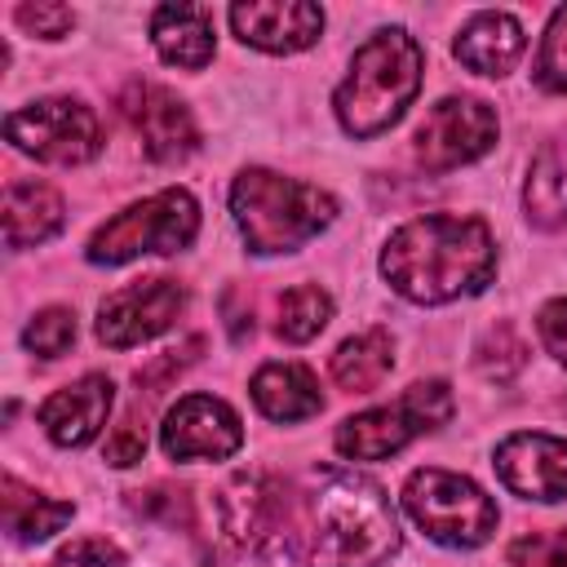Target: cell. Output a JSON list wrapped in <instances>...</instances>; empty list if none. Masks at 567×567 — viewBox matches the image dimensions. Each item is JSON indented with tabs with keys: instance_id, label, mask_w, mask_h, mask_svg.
<instances>
[{
	"instance_id": "6da1fadb",
	"label": "cell",
	"mask_w": 567,
	"mask_h": 567,
	"mask_svg": "<svg viewBox=\"0 0 567 567\" xmlns=\"http://www.w3.org/2000/svg\"><path fill=\"white\" fill-rule=\"evenodd\" d=\"M399 518L381 483L359 470H319L292 487L284 549L306 567H381L399 554Z\"/></svg>"
},
{
	"instance_id": "7a4b0ae2",
	"label": "cell",
	"mask_w": 567,
	"mask_h": 567,
	"mask_svg": "<svg viewBox=\"0 0 567 567\" xmlns=\"http://www.w3.org/2000/svg\"><path fill=\"white\" fill-rule=\"evenodd\" d=\"M385 284L416 301L443 306L456 297H474L496 275V239L487 221L461 213H425L403 221L381 248Z\"/></svg>"
},
{
	"instance_id": "3957f363",
	"label": "cell",
	"mask_w": 567,
	"mask_h": 567,
	"mask_svg": "<svg viewBox=\"0 0 567 567\" xmlns=\"http://www.w3.org/2000/svg\"><path fill=\"white\" fill-rule=\"evenodd\" d=\"M421 75H425V53L403 27H385V31L368 35L350 58L346 80L332 93L341 128L350 137L385 133L412 106Z\"/></svg>"
},
{
	"instance_id": "277c9868",
	"label": "cell",
	"mask_w": 567,
	"mask_h": 567,
	"mask_svg": "<svg viewBox=\"0 0 567 567\" xmlns=\"http://www.w3.org/2000/svg\"><path fill=\"white\" fill-rule=\"evenodd\" d=\"M230 217L248 244V252H292L319 230L332 226L337 199L310 182L270 173V168H244L230 182Z\"/></svg>"
},
{
	"instance_id": "5b68a950",
	"label": "cell",
	"mask_w": 567,
	"mask_h": 567,
	"mask_svg": "<svg viewBox=\"0 0 567 567\" xmlns=\"http://www.w3.org/2000/svg\"><path fill=\"white\" fill-rule=\"evenodd\" d=\"M195 235H199L195 195L182 186H168V190H155V195L128 204L111 221H102L84 252L93 266H124L146 252H182V248H190Z\"/></svg>"
},
{
	"instance_id": "8992f818",
	"label": "cell",
	"mask_w": 567,
	"mask_h": 567,
	"mask_svg": "<svg viewBox=\"0 0 567 567\" xmlns=\"http://www.w3.org/2000/svg\"><path fill=\"white\" fill-rule=\"evenodd\" d=\"M403 509L412 514V523L447 545V549H478L492 540L501 514H496V501L465 474H452V470H439V465H425V470H412L408 483H403Z\"/></svg>"
},
{
	"instance_id": "52a82bcc",
	"label": "cell",
	"mask_w": 567,
	"mask_h": 567,
	"mask_svg": "<svg viewBox=\"0 0 567 567\" xmlns=\"http://www.w3.org/2000/svg\"><path fill=\"white\" fill-rule=\"evenodd\" d=\"M447 416H452V390H447V381H416L394 403L368 408L359 416H346L337 425L332 443H337V452L346 461H385V456L403 452L412 439L439 430Z\"/></svg>"
},
{
	"instance_id": "ba28073f",
	"label": "cell",
	"mask_w": 567,
	"mask_h": 567,
	"mask_svg": "<svg viewBox=\"0 0 567 567\" xmlns=\"http://www.w3.org/2000/svg\"><path fill=\"white\" fill-rule=\"evenodd\" d=\"M4 137L44 164H84L102 146L97 115L75 97H44L9 111Z\"/></svg>"
},
{
	"instance_id": "9c48e42d",
	"label": "cell",
	"mask_w": 567,
	"mask_h": 567,
	"mask_svg": "<svg viewBox=\"0 0 567 567\" xmlns=\"http://www.w3.org/2000/svg\"><path fill=\"white\" fill-rule=\"evenodd\" d=\"M496 146V111L483 97H443L416 124V159L430 173L474 164Z\"/></svg>"
},
{
	"instance_id": "30bf717a",
	"label": "cell",
	"mask_w": 567,
	"mask_h": 567,
	"mask_svg": "<svg viewBox=\"0 0 567 567\" xmlns=\"http://www.w3.org/2000/svg\"><path fill=\"white\" fill-rule=\"evenodd\" d=\"M182 310H186V288L177 279H164V275L137 279L97 306V341L111 350L155 341L177 323Z\"/></svg>"
},
{
	"instance_id": "8fae6325",
	"label": "cell",
	"mask_w": 567,
	"mask_h": 567,
	"mask_svg": "<svg viewBox=\"0 0 567 567\" xmlns=\"http://www.w3.org/2000/svg\"><path fill=\"white\" fill-rule=\"evenodd\" d=\"M288 509H292V487L270 474H235L217 492V514L221 532L239 549H270L284 545L288 532Z\"/></svg>"
},
{
	"instance_id": "7c38bea8",
	"label": "cell",
	"mask_w": 567,
	"mask_h": 567,
	"mask_svg": "<svg viewBox=\"0 0 567 567\" xmlns=\"http://www.w3.org/2000/svg\"><path fill=\"white\" fill-rule=\"evenodd\" d=\"M244 443L239 412L213 394H186L159 425V447L173 461H226Z\"/></svg>"
},
{
	"instance_id": "4fadbf2b",
	"label": "cell",
	"mask_w": 567,
	"mask_h": 567,
	"mask_svg": "<svg viewBox=\"0 0 567 567\" xmlns=\"http://www.w3.org/2000/svg\"><path fill=\"white\" fill-rule=\"evenodd\" d=\"M120 115L133 124V133L142 137V151L155 164H177L199 146V128H195L186 102L177 93H168L164 84L133 80L120 93Z\"/></svg>"
},
{
	"instance_id": "5bb4252c",
	"label": "cell",
	"mask_w": 567,
	"mask_h": 567,
	"mask_svg": "<svg viewBox=\"0 0 567 567\" xmlns=\"http://www.w3.org/2000/svg\"><path fill=\"white\" fill-rule=\"evenodd\" d=\"M496 478L523 501H567V439L518 430L496 443Z\"/></svg>"
},
{
	"instance_id": "9a60e30c",
	"label": "cell",
	"mask_w": 567,
	"mask_h": 567,
	"mask_svg": "<svg viewBox=\"0 0 567 567\" xmlns=\"http://www.w3.org/2000/svg\"><path fill=\"white\" fill-rule=\"evenodd\" d=\"M230 27L261 53H297L319 40L323 9L310 0H244L230 9Z\"/></svg>"
},
{
	"instance_id": "2e32d148",
	"label": "cell",
	"mask_w": 567,
	"mask_h": 567,
	"mask_svg": "<svg viewBox=\"0 0 567 567\" xmlns=\"http://www.w3.org/2000/svg\"><path fill=\"white\" fill-rule=\"evenodd\" d=\"M111 403H115V385L102 377V372H89L62 390H53L35 421L44 425V434L58 443V447H84L102 434L106 416H111Z\"/></svg>"
},
{
	"instance_id": "e0dca14e",
	"label": "cell",
	"mask_w": 567,
	"mask_h": 567,
	"mask_svg": "<svg viewBox=\"0 0 567 567\" xmlns=\"http://www.w3.org/2000/svg\"><path fill=\"white\" fill-rule=\"evenodd\" d=\"M151 40L168 66L199 71V66H208V58L217 49L213 9L208 4H164L151 13Z\"/></svg>"
},
{
	"instance_id": "ac0fdd59",
	"label": "cell",
	"mask_w": 567,
	"mask_h": 567,
	"mask_svg": "<svg viewBox=\"0 0 567 567\" xmlns=\"http://www.w3.org/2000/svg\"><path fill=\"white\" fill-rule=\"evenodd\" d=\"M62 195L49 182L18 177L4 186V244L9 248H35L49 235L62 230Z\"/></svg>"
},
{
	"instance_id": "d6986e66",
	"label": "cell",
	"mask_w": 567,
	"mask_h": 567,
	"mask_svg": "<svg viewBox=\"0 0 567 567\" xmlns=\"http://www.w3.org/2000/svg\"><path fill=\"white\" fill-rule=\"evenodd\" d=\"M523 44H527V35H523L518 18L492 9V13H474L461 27V35H456L452 49H456V58L470 71H478V75H505L523 58Z\"/></svg>"
},
{
	"instance_id": "ffe728a7",
	"label": "cell",
	"mask_w": 567,
	"mask_h": 567,
	"mask_svg": "<svg viewBox=\"0 0 567 567\" xmlns=\"http://www.w3.org/2000/svg\"><path fill=\"white\" fill-rule=\"evenodd\" d=\"M252 403L270 421H306L323 408V394L306 363H261L252 372Z\"/></svg>"
},
{
	"instance_id": "44dd1931",
	"label": "cell",
	"mask_w": 567,
	"mask_h": 567,
	"mask_svg": "<svg viewBox=\"0 0 567 567\" xmlns=\"http://www.w3.org/2000/svg\"><path fill=\"white\" fill-rule=\"evenodd\" d=\"M0 505H4V532L18 540V545H35V540H49L53 532H62V523H71L75 505L71 501H53L35 487H27L18 474H4V487H0Z\"/></svg>"
},
{
	"instance_id": "7402d4cb",
	"label": "cell",
	"mask_w": 567,
	"mask_h": 567,
	"mask_svg": "<svg viewBox=\"0 0 567 567\" xmlns=\"http://www.w3.org/2000/svg\"><path fill=\"white\" fill-rule=\"evenodd\" d=\"M527 221L540 230H554L567 221V142H545L527 168L523 186Z\"/></svg>"
},
{
	"instance_id": "603a6c76",
	"label": "cell",
	"mask_w": 567,
	"mask_h": 567,
	"mask_svg": "<svg viewBox=\"0 0 567 567\" xmlns=\"http://www.w3.org/2000/svg\"><path fill=\"white\" fill-rule=\"evenodd\" d=\"M394 368V337L385 328H368L350 341L337 346L332 354V381L350 394H368L377 390Z\"/></svg>"
},
{
	"instance_id": "cb8c5ba5",
	"label": "cell",
	"mask_w": 567,
	"mask_h": 567,
	"mask_svg": "<svg viewBox=\"0 0 567 567\" xmlns=\"http://www.w3.org/2000/svg\"><path fill=\"white\" fill-rule=\"evenodd\" d=\"M332 319V297L319 288V284H297L279 297V337L301 346V341H315Z\"/></svg>"
},
{
	"instance_id": "d4e9b609",
	"label": "cell",
	"mask_w": 567,
	"mask_h": 567,
	"mask_svg": "<svg viewBox=\"0 0 567 567\" xmlns=\"http://www.w3.org/2000/svg\"><path fill=\"white\" fill-rule=\"evenodd\" d=\"M71 341H75V315H71L66 306H49V310H40V315L22 328V346H27L31 354H40V359L66 354Z\"/></svg>"
},
{
	"instance_id": "484cf974",
	"label": "cell",
	"mask_w": 567,
	"mask_h": 567,
	"mask_svg": "<svg viewBox=\"0 0 567 567\" xmlns=\"http://www.w3.org/2000/svg\"><path fill=\"white\" fill-rule=\"evenodd\" d=\"M536 84L549 93H567V4L554 9L545 35H540V53H536Z\"/></svg>"
},
{
	"instance_id": "4316f807",
	"label": "cell",
	"mask_w": 567,
	"mask_h": 567,
	"mask_svg": "<svg viewBox=\"0 0 567 567\" xmlns=\"http://www.w3.org/2000/svg\"><path fill=\"white\" fill-rule=\"evenodd\" d=\"M509 567H567V527L518 536L509 545Z\"/></svg>"
},
{
	"instance_id": "83f0119b",
	"label": "cell",
	"mask_w": 567,
	"mask_h": 567,
	"mask_svg": "<svg viewBox=\"0 0 567 567\" xmlns=\"http://www.w3.org/2000/svg\"><path fill=\"white\" fill-rule=\"evenodd\" d=\"M523 341L501 323V328H492L487 337H483V346H478V368H483V377H492V381H505V377H514L518 368H523Z\"/></svg>"
},
{
	"instance_id": "f1b7e54d",
	"label": "cell",
	"mask_w": 567,
	"mask_h": 567,
	"mask_svg": "<svg viewBox=\"0 0 567 567\" xmlns=\"http://www.w3.org/2000/svg\"><path fill=\"white\" fill-rule=\"evenodd\" d=\"M53 567H124V554L106 536H84V540H71L66 549H58Z\"/></svg>"
},
{
	"instance_id": "f546056e",
	"label": "cell",
	"mask_w": 567,
	"mask_h": 567,
	"mask_svg": "<svg viewBox=\"0 0 567 567\" xmlns=\"http://www.w3.org/2000/svg\"><path fill=\"white\" fill-rule=\"evenodd\" d=\"M18 22H22L31 35H44V40H62V35L75 27V13H71L66 4L40 0V4H22V9H18Z\"/></svg>"
},
{
	"instance_id": "4dcf8cb0",
	"label": "cell",
	"mask_w": 567,
	"mask_h": 567,
	"mask_svg": "<svg viewBox=\"0 0 567 567\" xmlns=\"http://www.w3.org/2000/svg\"><path fill=\"white\" fill-rule=\"evenodd\" d=\"M146 452V425L137 416H124V425H115V434L106 439V461L111 465H133Z\"/></svg>"
},
{
	"instance_id": "1f68e13d",
	"label": "cell",
	"mask_w": 567,
	"mask_h": 567,
	"mask_svg": "<svg viewBox=\"0 0 567 567\" xmlns=\"http://www.w3.org/2000/svg\"><path fill=\"white\" fill-rule=\"evenodd\" d=\"M536 328H540V341H545V350L567 368V297H558V301H549L545 310H540V319H536Z\"/></svg>"
},
{
	"instance_id": "d6a6232c",
	"label": "cell",
	"mask_w": 567,
	"mask_h": 567,
	"mask_svg": "<svg viewBox=\"0 0 567 567\" xmlns=\"http://www.w3.org/2000/svg\"><path fill=\"white\" fill-rule=\"evenodd\" d=\"M563 408H567V399H563Z\"/></svg>"
}]
</instances>
